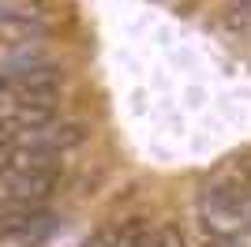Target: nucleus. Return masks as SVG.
<instances>
[{"label": "nucleus", "instance_id": "1a4fd4ad", "mask_svg": "<svg viewBox=\"0 0 251 247\" xmlns=\"http://www.w3.org/2000/svg\"><path fill=\"white\" fill-rule=\"evenodd\" d=\"M147 247H161V232H154V236H150V244Z\"/></svg>", "mask_w": 251, "mask_h": 247}, {"label": "nucleus", "instance_id": "20e7f679", "mask_svg": "<svg viewBox=\"0 0 251 247\" xmlns=\"http://www.w3.org/2000/svg\"><path fill=\"white\" fill-rule=\"evenodd\" d=\"M52 116H56L52 105H15L11 124L19 131H45V127H52Z\"/></svg>", "mask_w": 251, "mask_h": 247}, {"label": "nucleus", "instance_id": "f03ea898", "mask_svg": "<svg viewBox=\"0 0 251 247\" xmlns=\"http://www.w3.org/2000/svg\"><path fill=\"white\" fill-rule=\"evenodd\" d=\"M60 184V169L49 161V157H38L30 169L8 176V191H11V202H23V206H38L56 191Z\"/></svg>", "mask_w": 251, "mask_h": 247}, {"label": "nucleus", "instance_id": "9d476101", "mask_svg": "<svg viewBox=\"0 0 251 247\" xmlns=\"http://www.w3.org/2000/svg\"><path fill=\"white\" fill-rule=\"evenodd\" d=\"M34 4H42V0H34Z\"/></svg>", "mask_w": 251, "mask_h": 247}, {"label": "nucleus", "instance_id": "6e6552de", "mask_svg": "<svg viewBox=\"0 0 251 247\" xmlns=\"http://www.w3.org/2000/svg\"><path fill=\"white\" fill-rule=\"evenodd\" d=\"M161 247H188V240L180 236L176 228H165V232H161Z\"/></svg>", "mask_w": 251, "mask_h": 247}, {"label": "nucleus", "instance_id": "7ed1b4c3", "mask_svg": "<svg viewBox=\"0 0 251 247\" xmlns=\"http://www.w3.org/2000/svg\"><path fill=\"white\" fill-rule=\"evenodd\" d=\"M86 135H90V127L86 124H60V127H45V131H34V143L30 150L34 154H60V150H72V146L86 143Z\"/></svg>", "mask_w": 251, "mask_h": 247}, {"label": "nucleus", "instance_id": "39448f33", "mask_svg": "<svg viewBox=\"0 0 251 247\" xmlns=\"http://www.w3.org/2000/svg\"><path fill=\"white\" fill-rule=\"evenodd\" d=\"M150 236H154L150 225L135 217V221H124V225L116 228V247H147Z\"/></svg>", "mask_w": 251, "mask_h": 247}, {"label": "nucleus", "instance_id": "0eeeda50", "mask_svg": "<svg viewBox=\"0 0 251 247\" xmlns=\"http://www.w3.org/2000/svg\"><path fill=\"white\" fill-rule=\"evenodd\" d=\"M83 247H116V232H94Z\"/></svg>", "mask_w": 251, "mask_h": 247}, {"label": "nucleus", "instance_id": "423d86ee", "mask_svg": "<svg viewBox=\"0 0 251 247\" xmlns=\"http://www.w3.org/2000/svg\"><path fill=\"white\" fill-rule=\"evenodd\" d=\"M56 101V86H19L15 105H52Z\"/></svg>", "mask_w": 251, "mask_h": 247}, {"label": "nucleus", "instance_id": "f257e3e1", "mask_svg": "<svg viewBox=\"0 0 251 247\" xmlns=\"http://www.w3.org/2000/svg\"><path fill=\"white\" fill-rule=\"evenodd\" d=\"M251 217V191L244 187L240 173L218 176L202 191V228L218 240L240 236Z\"/></svg>", "mask_w": 251, "mask_h": 247}]
</instances>
